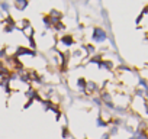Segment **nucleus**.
<instances>
[{"label":"nucleus","mask_w":148,"mask_h":139,"mask_svg":"<svg viewBox=\"0 0 148 139\" xmlns=\"http://www.w3.org/2000/svg\"><path fill=\"white\" fill-rule=\"evenodd\" d=\"M106 38H108V35H106V32H105L102 28H95V29H93L92 39H93L95 42L102 44V42H105V41H106Z\"/></svg>","instance_id":"1"},{"label":"nucleus","mask_w":148,"mask_h":139,"mask_svg":"<svg viewBox=\"0 0 148 139\" xmlns=\"http://www.w3.org/2000/svg\"><path fill=\"white\" fill-rule=\"evenodd\" d=\"M21 55H29V57H36V51H32V49H28L25 46H18L16 48V54L15 57H21Z\"/></svg>","instance_id":"2"},{"label":"nucleus","mask_w":148,"mask_h":139,"mask_svg":"<svg viewBox=\"0 0 148 139\" xmlns=\"http://www.w3.org/2000/svg\"><path fill=\"white\" fill-rule=\"evenodd\" d=\"M60 41H61V44H62L64 46H71V45L74 44V38H73V35H62Z\"/></svg>","instance_id":"3"},{"label":"nucleus","mask_w":148,"mask_h":139,"mask_svg":"<svg viewBox=\"0 0 148 139\" xmlns=\"http://www.w3.org/2000/svg\"><path fill=\"white\" fill-rule=\"evenodd\" d=\"M28 3H29V0H15V7H16L19 12H22V10L26 9Z\"/></svg>","instance_id":"4"},{"label":"nucleus","mask_w":148,"mask_h":139,"mask_svg":"<svg viewBox=\"0 0 148 139\" xmlns=\"http://www.w3.org/2000/svg\"><path fill=\"white\" fill-rule=\"evenodd\" d=\"M48 16H49V18H54V19H57V20H61V19H62V13H61L60 10H55V9H52V10L48 13Z\"/></svg>","instance_id":"5"},{"label":"nucleus","mask_w":148,"mask_h":139,"mask_svg":"<svg viewBox=\"0 0 148 139\" xmlns=\"http://www.w3.org/2000/svg\"><path fill=\"white\" fill-rule=\"evenodd\" d=\"M86 83H87V81H86L84 78H79V80H77V87H79V90H80L82 93L86 91Z\"/></svg>","instance_id":"6"},{"label":"nucleus","mask_w":148,"mask_h":139,"mask_svg":"<svg viewBox=\"0 0 148 139\" xmlns=\"http://www.w3.org/2000/svg\"><path fill=\"white\" fill-rule=\"evenodd\" d=\"M61 136H62V139H70L71 138V133H70V130H68L67 126H62L61 127Z\"/></svg>","instance_id":"7"},{"label":"nucleus","mask_w":148,"mask_h":139,"mask_svg":"<svg viewBox=\"0 0 148 139\" xmlns=\"http://www.w3.org/2000/svg\"><path fill=\"white\" fill-rule=\"evenodd\" d=\"M44 26H45V29H52V22H51V18L48 15L44 16Z\"/></svg>","instance_id":"8"},{"label":"nucleus","mask_w":148,"mask_h":139,"mask_svg":"<svg viewBox=\"0 0 148 139\" xmlns=\"http://www.w3.org/2000/svg\"><path fill=\"white\" fill-rule=\"evenodd\" d=\"M52 29H54V31H57V32H60V31L65 29V25H64L61 20H58L57 23H54V25H52Z\"/></svg>","instance_id":"9"},{"label":"nucleus","mask_w":148,"mask_h":139,"mask_svg":"<svg viewBox=\"0 0 148 139\" xmlns=\"http://www.w3.org/2000/svg\"><path fill=\"white\" fill-rule=\"evenodd\" d=\"M96 125H97L99 127H106L109 123H108V122H105V120L102 119V114H99V116H97V120H96Z\"/></svg>","instance_id":"10"},{"label":"nucleus","mask_w":148,"mask_h":139,"mask_svg":"<svg viewBox=\"0 0 148 139\" xmlns=\"http://www.w3.org/2000/svg\"><path fill=\"white\" fill-rule=\"evenodd\" d=\"M118 132H119V127H118V126H115V125H112L108 133H109V136H115V135H118Z\"/></svg>","instance_id":"11"},{"label":"nucleus","mask_w":148,"mask_h":139,"mask_svg":"<svg viewBox=\"0 0 148 139\" xmlns=\"http://www.w3.org/2000/svg\"><path fill=\"white\" fill-rule=\"evenodd\" d=\"M0 6H2V9H3L5 12H8V10L10 9V5H9V3H6V2H2V3H0Z\"/></svg>","instance_id":"12"},{"label":"nucleus","mask_w":148,"mask_h":139,"mask_svg":"<svg viewBox=\"0 0 148 139\" xmlns=\"http://www.w3.org/2000/svg\"><path fill=\"white\" fill-rule=\"evenodd\" d=\"M32 103H34V100H28V102H26V103L23 104V107H22V109H23V110H26V109H29V107L32 106Z\"/></svg>","instance_id":"13"},{"label":"nucleus","mask_w":148,"mask_h":139,"mask_svg":"<svg viewBox=\"0 0 148 139\" xmlns=\"http://www.w3.org/2000/svg\"><path fill=\"white\" fill-rule=\"evenodd\" d=\"M100 139H110V136H109V133L106 132V133H103V135H102V138H100Z\"/></svg>","instance_id":"14"},{"label":"nucleus","mask_w":148,"mask_h":139,"mask_svg":"<svg viewBox=\"0 0 148 139\" xmlns=\"http://www.w3.org/2000/svg\"><path fill=\"white\" fill-rule=\"evenodd\" d=\"M0 67H3V62H2V59H0Z\"/></svg>","instance_id":"15"},{"label":"nucleus","mask_w":148,"mask_h":139,"mask_svg":"<svg viewBox=\"0 0 148 139\" xmlns=\"http://www.w3.org/2000/svg\"><path fill=\"white\" fill-rule=\"evenodd\" d=\"M70 139H74V138H70Z\"/></svg>","instance_id":"16"}]
</instances>
